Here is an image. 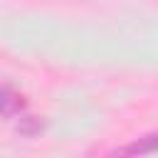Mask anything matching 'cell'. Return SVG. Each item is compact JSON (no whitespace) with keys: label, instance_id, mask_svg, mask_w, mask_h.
Instances as JSON below:
<instances>
[{"label":"cell","instance_id":"6da1fadb","mask_svg":"<svg viewBox=\"0 0 158 158\" xmlns=\"http://www.w3.org/2000/svg\"><path fill=\"white\" fill-rule=\"evenodd\" d=\"M156 148V133L146 136V143H133V146H123V148H116V153H151Z\"/></svg>","mask_w":158,"mask_h":158}]
</instances>
